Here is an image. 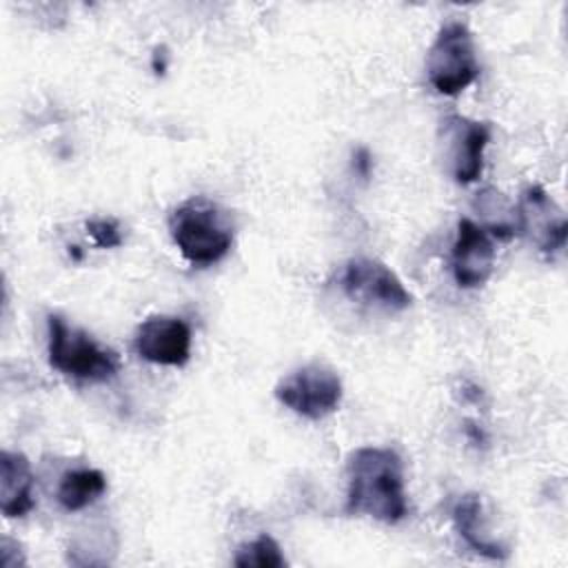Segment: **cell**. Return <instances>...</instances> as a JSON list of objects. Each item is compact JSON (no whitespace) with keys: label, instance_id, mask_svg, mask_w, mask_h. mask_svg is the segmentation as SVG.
<instances>
[{"label":"cell","instance_id":"1","mask_svg":"<svg viewBox=\"0 0 568 568\" xmlns=\"http://www.w3.org/2000/svg\"><path fill=\"white\" fill-rule=\"evenodd\" d=\"M346 515L397 524L408 515L404 468L393 448L362 446L346 462Z\"/></svg>","mask_w":568,"mask_h":568},{"label":"cell","instance_id":"2","mask_svg":"<svg viewBox=\"0 0 568 568\" xmlns=\"http://www.w3.org/2000/svg\"><path fill=\"white\" fill-rule=\"evenodd\" d=\"M169 233L193 266H211L231 251L235 226L217 202L195 195L173 209Z\"/></svg>","mask_w":568,"mask_h":568},{"label":"cell","instance_id":"3","mask_svg":"<svg viewBox=\"0 0 568 568\" xmlns=\"http://www.w3.org/2000/svg\"><path fill=\"white\" fill-rule=\"evenodd\" d=\"M49 364L67 377L80 382H109L120 371L113 351L100 346L82 328L69 326L60 315H49Z\"/></svg>","mask_w":568,"mask_h":568},{"label":"cell","instance_id":"4","mask_svg":"<svg viewBox=\"0 0 568 568\" xmlns=\"http://www.w3.org/2000/svg\"><path fill=\"white\" fill-rule=\"evenodd\" d=\"M426 73L435 91L457 95L479 75L475 42L464 20H446L426 55Z\"/></svg>","mask_w":568,"mask_h":568},{"label":"cell","instance_id":"5","mask_svg":"<svg viewBox=\"0 0 568 568\" xmlns=\"http://www.w3.org/2000/svg\"><path fill=\"white\" fill-rule=\"evenodd\" d=\"M275 397L306 419H322L339 406L342 379L326 364H304L277 382Z\"/></svg>","mask_w":568,"mask_h":568},{"label":"cell","instance_id":"6","mask_svg":"<svg viewBox=\"0 0 568 568\" xmlns=\"http://www.w3.org/2000/svg\"><path fill=\"white\" fill-rule=\"evenodd\" d=\"M342 288L353 302L384 311H404L413 302L402 280L373 257L348 260L342 273Z\"/></svg>","mask_w":568,"mask_h":568},{"label":"cell","instance_id":"7","mask_svg":"<svg viewBox=\"0 0 568 568\" xmlns=\"http://www.w3.org/2000/svg\"><path fill=\"white\" fill-rule=\"evenodd\" d=\"M490 142V124L464 115L442 122V146L446 171L457 184L475 182L484 171V149Z\"/></svg>","mask_w":568,"mask_h":568},{"label":"cell","instance_id":"8","mask_svg":"<svg viewBox=\"0 0 568 568\" xmlns=\"http://www.w3.org/2000/svg\"><path fill=\"white\" fill-rule=\"evenodd\" d=\"M135 353L160 366H184L191 357V328L173 315L146 317L133 335Z\"/></svg>","mask_w":568,"mask_h":568},{"label":"cell","instance_id":"9","mask_svg":"<svg viewBox=\"0 0 568 568\" xmlns=\"http://www.w3.org/2000/svg\"><path fill=\"white\" fill-rule=\"evenodd\" d=\"M495 268V244L484 226L470 217L457 222V235L450 248V271L462 288H477L488 282Z\"/></svg>","mask_w":568,"mask_h":568},{"label":"cell","instance_id":"10","mask_svg":"<svg viewBox=\"0 0 568 568\" xmlns=\"http://www.w3.org/2000/svg\"><path fill=\"white\" fill-rule=\"evenodd\" d=\"M519 211V235H528L539 251L555 253L566 244V215L557 202L541 189L528 186L517 204Z\"/></svg>","mask_w":568,"mask_h":568},{"label":"cell","instance_id":"11","mask_svg":"<svg viewBox=\"0 0 568 568\" xmlns=\"http://www.w3.org/2000/svg\"><path fill=\"white\" fill-rule=\"evenodd\" d=\"M33 473L22 453L0 455V508L4 517H24L33 508Z\"/></svg>","mask_w":568,"mask_h":568},{"label":"cell","instance_id":"12","mask_svg":"<svg viewBox=\"0 0 568 568\" xmlns=\"http://www.w3.org/2000/svg\"><path fill=\"white\" fill-rule=\"evenodd\" d=\"M453 524L459 537L477 552L488 559H504L508 555L506 546H501L497 539L488 532V521L484 515L481 497L477 493H466L453 504Z\"/></svg>","mask_w":568,"mask_h":568},{"label":"cell","instance_id":"13","mask_svg":"<svg viewBox=\"0 0 568 568\" xmlns=\"http://www.w3.org/2000/svg\"><path fill=\"white\" fill-rule=\"evenodd\" d=\"M475 206L484 217V224H479V226H484L490 237L513 240L519 235L517 204L508 202L506 195H501L499 191L484 189L481 193H477Z\"/></svg>","mask_w":568,"mask_h":568},{"label":"cell","instance_id":"14","mask_svg":"<svg viewBox=\"0 0 568 568\" xmlns=\"http://www.w3.org/2000/svg\"><path fill=\"white\" fill-rule=\"evenodd\" d=\"M106 490V477L95 468H75L62 475L58 484V501L64 510L75 513L93 504Z\"/></svg>","mask_w":568,"mask_h":568},{"label":"cell","instance_id":"15","mask_svg":"<svg viewBox=\"0 0 568 568\" xmlns=\"http://www.w3.org/2000/svg\"><path fill=\"white\" fill-rule=\"evenodd\" d=\"M233 564L237 568H282L286 566V559L282 555L280 544L264 532L257 539L240 546Z\"/></svg>","mask_w":568,"mask_h":568},{"label":"cell","instance_id":"16","mask_svg":"<svg viewBox=\"0 0 568 568\" xmlns=\"http://www.w3.org/2000/svg\"><path fill=\"white\" fill-rule=\"evenodd\" d=\"M87 231L93 237V242L100 248H115L122 244V233L115 220L111 217H98V220H89L87 222Z\"/></svg>","mask_w":568,"mask_h":568},{"label":"cell","instance_id":"17","mask_svg":"<svg viewBox=\"0 0 568 568\" xmlns=\"http://www.w3.org/2000/svg\"><path fill=\"white\" fill-rule=\"evenodd\" d=\"M371 166H373V160H371V153H368V149H364V146H359L357 151H355V155H353V169L362 175V178H368V173H371Z\"/></svg>","mask_w":568,"mask_h":568},{"label":"cell","instance_id":"18","mask_svg":"<svg viewBox=\"0 0 568 568\" xmlns=\"http://www.w3.org/2000/svg\"><path fill=\"white\" fill-rule=\"evenodd\" d=\"M466 433L473 437V442H475V444H484V442H486V437H484L481 428H475V424H470V422H468V426H466Z\"/></svg>","mask_w":568,"mask_h":568}]
</instances>
